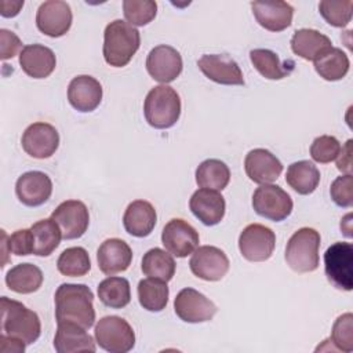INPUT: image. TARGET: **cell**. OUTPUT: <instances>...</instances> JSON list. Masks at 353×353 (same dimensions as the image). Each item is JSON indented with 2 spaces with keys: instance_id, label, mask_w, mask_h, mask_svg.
<instances>
[{
  "instance_id": "cell-1",
  "label": "cell",
  "mask_w": 353,
  "mask_h": 353,
  "mask_svg": "<svg viewBox=\"0 0 353 353\" xmlns=\"http://www.w3.org/2000/svg\"><path fill=\"white\" fill-rule=\"evenodd\" d=\"M57 323H72L85 330L95 321L94 294L84 284L63 283L55 291Z\"/></svg>"
},
{
  "instance_id": "cell-11",
  "label": "cell",
  "mask_w": 353,
  "mask_h": 353,
  "mask_svg": "<svg viewBox=\"0 0 353 353\" xmlns=\"http://www.w3.org/2000/svg\"><path fill=\"white\" fill-rule=\"evenodd\" d=\"M226 254L214 245H201L192 252L189 268L192 273L205 281H218L229 270Z\"/></svg>"
},
{
  "instance_id": "cell-35",
  "label": "cell",
  "mask_w": 353,
  "mask_h": 353,
  "mask_svg": "<svg viewBox=\"0 0 353 353\" xmlns=\"http://www.w3.org/2000/svg\"><path fill=\"white\" fill-rule=\"evenodd\" d=\"M349 66L350 62L347 55L336 47H332L314 61L316 72L327 81H338L343 79L349 72Z\"/></svg>"
},
{
  "instance_id": "cell-2",
  "label": "cell",
  "mask_w": 353,
  "mask_h": 353,
  "mask_svg": "<svg viewBox=\"0 0 353 353\" xmlns=\"http://www.w3.org/2000/svg\"><path fill=\"white\" fill-rule=\"evenodd\" d=\"M141 46V34L137 28L125 21L114 19L103 32V58L113 68L125 66Z\"/></svg>"
},
{
  "instance_id": "cell-28",
  "label": "cell",
  "mask_w": 353,
  "mask_h": 353,
  "mask_svg": "<svg viewBox=\"0 0 353 353\" xmlns=\"http://www.w3.org/2000/svg\"><path fill=\"white\" fill-rule=\"evenodd\" d=\"M285 182L298 194H310L320 183V171L309 160L295 161L288 165L285 174Z\"/></svg>"
},
{
  "instance_id": "cell-20",
  "label": "cell",
  "mask_w": 353,
  "mask_h": 353,
  "mask_svg": "<svg viewBox=\"0 0 353 353\" xmlns=\"http://www.w3.org/2000/svg\"><path fill=\"white\" fill-rule=\"evenodd\" d=\"M189 208L203 225L214 226L223 219L226 203L218 190L201 188L192 194Z\"/></svg>"
},
{
  "instance_id": "cell-9",
  "label": "cell",
  "mask_w": 353,
  "mask_h": 353,
  "mask_svg": "<svg viewBox=\"0 0 353 353\" xmlns=\"http://www.w3.org/2000/svg\"><path fill=\"white\" fill-rule=\"evenodd\" d=\"M276 247L274 232L261 223H251L239 236V250L250 262L268 261Z\"/></svg>"
},
{
  "instance_id": "cell-30",
  "label": "cell",
  "mask_w": 353,
  "mask_h": 353,
  "mask_svg": "<svg viewBox=\"0 0 353 353\" xmlns=\"http://www.w3.org/2000/svg\"><path fill=\"white\" fill-rule=\"evenodd\" d=\"M250 59L259 74L268 80H281L294 69V62H281L276 52L266 48L251 50Z\"/></svg>"
},
{
  "instance_id": "cell-25",
  "label": "cell",
  "mask_w": 353,
  "mask_h": 353,
  "mask_svg": "<svg viewBox=\"0 0 353 353\" xmlns=\"http://www.w3.org/2000/svg\"><path fill=\"white\" fill-rule=\"evenodd\" d=\"M156 210L146 200H135L130 203L123 215L124 229L134 237L149 236L156 226Z\"/></svg>"
},
{
  "instance_id": "cell-46",
  "label": "cell",
  "mask_w": 353,
  "mask_h": 353,
  "mask_svg": "<svg viewBox=\"0 0 353 353\" xmlns=\"http://www.w3.org/2000/svg\"><path fill=\"white\" fill-rule=\"evenodd\" d=\"M25 342L11 338L6 334L0 335V352L4 353H23L25 352Z\"/></svg>"
},
{
  "instance_id": "cell-22",
  "label": "cell",
  "mask_w": 353,
  "mask_h": 353,
  "mask_svg": "<svg viewBox=\"0 0 353 353\" xmlns=\"http://www.w3.org/2000/svg\"><path fill=\"white\" fill-rule=\"evenodd\" d=\"M97 261L102 273L113 276L130 268L132 261V251L124 240L116 237L108 239L99 245Z\"/></svg>"
},
{
  "instance_id": "cell-27",
  "label": "cell",
  "mask_w": 353,
  "mask_h": 353,
  "mask_svg": "<svg viewBox=\"0 0 353 353\" xmlns=\"http://www.w3.org/2000/svg\"><path fill=\"white\" fill-rule=\"evenodd\" d=\"M291 48L295 55L306 59L316 61L324 52L332 48V43L328 36L314 29H298L291 39Z\"/></svg>"
},
{
  "instance_id": "cell-44",
  "label": "cell",
  "mask_w": 353,
  "mask_h": 353,
  "mask_svg": "<svg viewBox=\"0 0 353 353\" xmlns=\"http://www.w3.org/2000/svg\"><path fill=\"white\" fill-rule=\"evenodd\" d=\"M22 47L19 37L7 29H0V57L3 61L15 57Z\"/></svg>"
},
{
  "instance_id": "cell-13",
  "label": "cell",
  "mask_w": 353,
  "mask_h": 353,
  "mask_svg": "<svg viewBox=\"0 0 353 353\" xmlns=\"http://www.w3.org/2000/svg\"><path fill=\"white\" fill-rule=\"evenodd\" d=\"M197 230L181 218L168 221L161 232V243L165 250L176 256L186 258L199 247Z\"/></svg>"
},
{
  "instance_id": "cell-38",
  "label": "cell",
  "mask_w": 353,
  "mask_h": 353,
  "mask_svg": "<svg viewBox=\"0 0 353 353\" xmlns=\"http://www.w3.org/2000/svg\"><path fill=\"white\" fill-rule=\"evenodd\" d=\"M123 12L132 26H145L156 18L157 3L153 0H124Z\"/></svg>"
},
{
  "instance_id": "cell-37",
  "label": "cell",
  "mask_w": 353,
  "mask_h": 353,
  "mask_svg": "<svg viewBox=\"0 0 353 353\" xmlns=\"http://www.w3.org/2000/svg\"><path fill=\"white\" fill-rule=\"evenodd\" d=\"M58 272L68 277L85 276L91 269L88 252L83 247H70L62 251L57 261Z\"/></svg>"
},
{
  "instance_id": "cell-5",
  "label": "cell",
  "mask_w": 353,
  "mask_h": 353,
  "mask_svg": "<svg viewBox=\"0 0 353 353\" xmlns=\"http://www.w3.org/2000/svg\"><path fill=\"white\" fill-rule=\"evenodd\" d=\"M320 233L313 228L298 229L285 247V262L296 273H310L319 268Z\"/></svg>"
},
{
  "instance_id": "cell-36",
  "label": "cell",
  "mask_w": 353,
  "mask_h": 353,
  "mask_svg": "<svg viewBox=\"0 0 353 353\" xmlns=\"http://www.w3.org/2000/svg\"><path fill=\"white\" fill-rule=\"evenodd\" d=\"M170 290L165 281L157 279H143L138 283V299L143 309L161 312L168 302Z\"/></svg>"
},
{
  "instance_id": "cell-40",
  "label": "cell",
  "mask_w": 353,
  "mask_h": 353,
  "mask_svg": "<svg viewBox=\"0 0 353 353\" xmlns=\"http://www.w3.org/2000/svg\"><path fill=\"white\" fill-rule=\"evenodd\" d=\"M1 247L4 255H7L8 252L15 254L18 256L33 254V234L30 228L15 230L11 236H7L6 232L1 230Z\"/></svg>"
},
{
  "instance_id": "cell-4",
  "label": "cell",
  "mask_w": 353,
  "mask_h": 353,
  "mask_svg": "<svg viewBox=\"0 0 353 353\" xmlns=\"http://www.w3.org/2000/svg\"><path fill=\"white\" fill-rule=\"evenodd\" d=\"M143 114L148 124L153 128H171L181 116V98L178 92L167 84L156 85L145 98Z\"/></svg>"
},
{
  "instance_id": "cell-18",
  "label": "cell",
  "mask_w": 353,
  "mask_h": 353,
  "mask_svg": "<svg viewBox=\"0 0 353 353\" xmlns=\"http://www.w3.org/2000/svg\"><path fill=\"white\" fill-rule=\"evenodd\" d=\"M15 193L23 205L39 207L50 199L52 182L50 176L41 171H28L17 179Z\"/></svg>"
},
{
  "instance_id": "cell-19",
  "label": "cell",
  "mask_w": 353,
  "mask_h": 353,
  "mask_svg": "<svg viewBox=\"0 0 353 353\" xmlns=\"http://www.w3.org/2000/svg\"><path fill=\"white\" fill-rule=\"evenodd\" d=\"M244 170L247 176L259 185L274 182L281 171V161L269 150L258 148L247 153L244 159Z\"/></svg>"
},
{
  "instance_id": "cell-16",
  "label": "cell",
  "mask_w": 353,
  "mask_h": 353,
  "mask_svg": "<svg viewBox=\"0 0 353 353\" xmlns=\"http://www.w3.org/2000/svg\"><path fill=\"white\" fill-rule=\"evenodd\" d=\"M182 57L171 46L160 44L150 50L146 58V70L150 77L161 84L174 81L182 73Z\"/></svg>"
},
{
  "instance_id": "cell-10",
  "label": "cell",
  "mask_w": 353,
  "mask_h": 353,
  "mask_svg": "<svg viewBox=\"0 0 353 353\" xmlns=\"http://www.w3.org/2000/svg\"><path fill=\"white\" fill-rule=\"evenodd\" d=\"M174 310L182 321L196 324L210 321L216 313V306L204 294L188 287L176 294Z\"/></svg>"
},
{
  "instance_id": "cell-15",
  "label": "cell",
  "mask_w": 353,
  "mask_h": 353,
  "mask_svg": "<svg viewBox=\"0 0 353 353\" xmlns=\"http://www.w3.org/2000/svg\"><path fill=\"white\" fill-rule=\"evenodd\" d=\"M72 10L66 1L48 0L40 4L36 14L37 29L50 37L66 34L72 26Z\"/></svg>"
},
{
  "instance_id": "cell-48",
  "label": "cell",
  "mask_w": 353,
  "mask_h": 353,
  "mask_svg": "<svg viewBox=\"0 0 353 353\" xmlns=\"http://www.w3.org/2000/svg\"><path fill=\"white\" fill-rule=\"evenodd\" d=\"M341 230L343 232L345 236L352 237V214L343 216V219L341 221Z\"/></svg>"
},
{
  "instance_id": "cell-41",
  "label": "cell",
  "mask_w": 353,
  "mask_h": 353,
  "mask_svg": "<svg viewBox=\"0 0 353 353\" xmlns=\"http://www.w3.org/2000/svg\"><path fill=\"white\" fill-rule=\"evenodd\" d=\"M330 341L335 345V350L350 353L353 350V316L345 313L339 316L331 330Z\"/></svg>"
},
{
  "instance_id": "cell-26",
  "label": "cell",
  "mask_w": 353,
  "mask_h": 353,
  "mask_svg": "<svg viewBox=\"0 0 353 353\" xmlns=\"http://www.w3.org/2000/svg\"><path fill=\"white\" fill-rule=\"evenodd\" d=\"M54 347L58 353L95 352L97 346L85 328L72 323H58L54 336Z\"/></svg>"
},
{
  "instance_id": "cell-45",
  "label": "cell",
  "mask_w": 353,
  "mask_h": 353,
  "mask_svg": "<svg viewBox=\"0 0 353 353\" xmlns=\"http://www.w3.org/2000/svg\"><path fill=\"white\" fill-rule=\"evenodd\" d=\"M336 159V168L343 174H352V139H347L341 148Z\"/></svg>"
},
{
  "instance_id": "cell-31",
  "label": "cell",
  "mask_w": 353,
  "mask_h": 353,
  "mask_svg": "<svg viewBox=\"0 0 353 353\" xmlns=\"http://www.w3.org/2000/svg\"><path fill=\"white\" fill-rule=\"evenodd\" d=\"M33 234V254L37 256L51 255L59 245L62 233L52 218L40 219L30 226Z\"/></svg>"
},
{
  "instance_id": "cell-8",
  "label": "cell",
  "mask_w": 353,
  "mask_h": 353,
  "mask_svg": "<svg viewBox=\"0 0 353 353\" xmlns=\"http://www.w3.org/2000/svg\"><path fill=\"white\" fill-rule=\"evenodd\" d=\"M292 199L279 185L265 183L256 188L252 194L254 211L269 221H284L292 212Z\"/></svg>"
},
{
  "instance_id": "cell-17",
  "label": "cell",
  "mask_w": 353,
  "mask_h": 353,
  "mask_svg": "<svg viewBox=\"0 0 353 353\" xmlns=\"http://www.w3.org/2000/svg\"><path fill=\"white\" fill-rule=\"evenodd\" d=\"M203 74L223 85H243L244 76L239 63L225 54H205L197 61Z\"/></svg>"
},
{
  "instance_id": "cell-32",
  "label": "cell",
  "mask_w": 353,
  "mask_h": 353,
  "mask_svg": "<svg viewBox=\"0 0 353 353\" xmlns=\"http://www.w3.org/2000/svg\"><path fill=\"white\" fill-rule=\"evenodd\" d=\"M229 181L230 170L218 159H207L196 170V183L203 189L223 190Z\"/></svg>"
},
{
  "instance_id": "cell-14",
  "label": "cell",
  "mask_w": 353,
  "mask_h": 353,
  "mask_svg": "<svg viewBox=\"0 0 353 353\" xmlns=\"http://www.w3.org/2000/svg\"><path fill=\"white\" fill-rule=\"evenodd\" d=\"M22 149L33 159H48L59 146V134L48 123L37 121L30 124L22 134Z\"/></svg>"
},
{
  "instance_id": "cell-23",
  "label": "cell",
  "mask_w": 353,
  "mask_h": 353,
  "mask_svg": "<svg viewBox=\"0 0 353 353\" xmlns=\"http://www.w3.org/2000/svg\"><path fill=\"white\" fill-rule=\"evenodd\" d=\"M251 8L256 22L270 32H281L292 22L294 8L285 1H252Z\"/></svg>"
},
{
  "instance_id": "cell-6",
  "label": "cell",
  "mask_w": 353,
  "mask_h": 353,
  "mask_svg": "<svg viewBox=\"0 0 353 353\" xmlns=\"http://www.w3.org/2000/svg\"><path fill=\"white\" fill-rule=\"evenodd\" d=\"M95 341L109 353H127L135 346V334L123 317L105 316L95 325Z\"/></svg>"
},
{
  "instance_id": "cell-47",
  "label": "cell",
  "mask_w": 353,
  "mask_h": 353,
  "mask_svg": "<svg viewBox=\"0 0 353 353\" xmlns=\"http://www.w3.org/2000/svg\"><path fill=\"white\" fill-rule=\"evenodd\" d=\"M23 7V0H17V1H10V0H1V17L4 18H12L19 14L21 8Z\"/></svg>"
},
{
  "instance_id": "cell-34",
  "label": "cell",
  "mask_w": 353,
  "mask_h": 353,
  "mask_svg": "<svg viewBox=\"0 0 353 353\" xmlns=\"http://www.w3.org/2000/svg\"><path fill=\"white\" fill-rule=\"evenodd\" d=\"M98 298L108 307H125L131 301V288L128 280L116 276L102 280L98 285Z\"/></svg>"
},
{
  "instance_id": "cell-42",
  "label": "cell",
  "mask_w": 353,
  "mask_h": 353,
  "mask_svg": "<svg viewBox=\"0 0 353 353\" xmlns=\"http://www.w3.org/2000/svg\"><path fill=\"white\" fill-rule=\"evenodd\" d=\"M341 152L339 141L332 135H320L310 145V156L316 163L327 164L334 161Z\"/></svg>"
},
{
  "instance_id": "cell-7",
  "label": "cell",
  "mask_w": 353,
  "mask_h": 353,
  "mask_svg": "<svg viewBox=\"0 0 353 353\" xmlns=\"http://www.w3.org/2000/svg\"><path fill=\"white\" fill-rule=\"evenodd\" d=\"M324 270L328 281L338 290L353 288V245L338 241L330 245L324 254Z\"/></svg>"
},
{
  "instance_id": "cell-3",
  "label": "cell",
  "mask_w": 353,
  "mask_h": 353,
  "mask_svg": "<svg viewBox=\"0 0 353 353\" xmlns=\"http://www.w3.org/2000/svg\"><path fill=\"white\" fill-rule=\"evenodd\" d=\"M0 305L3 334L19 339L26 345H30L39 339L41 323L36 312L7 296H1Z\"/></svg>"
},
{
  "instance_id": "cell-39",
  "label": "cell",
  "mask_w": 353,
  "mask_h": 353,
  "mask_svg": "<svg viewBox=\"0 0 353 353\" xmlns=\"http://www.w3.org/2000/svg\"><path fill=\"white\" fill-rule=\"evenodd\" d=\"M353 1H331L323 0L319 4V11L327 23L335 28H345L352 19Z\"/></svg>"
},
{
  "instance_id": "cell-24",
  "label": "cell",
  "mask_w": 353,
  "mask_h": 353,
  "mask_svg": "<svg viewBox=\"0 0 353 353\" xmlns=\"http://www.w3.org/2000/svg\"><path fill=\"white\" fill-rule=\"evenodd\" d=\"M19 65L29 77L46 79L54 72L57 58L51 48L43 44H29L19 52Z\"/></svg>"
},
{
  "instance_id": "cell-29",
  "label": "cell",
  "mask_w": 353,
  "mask_h": 353,
  "mask_svg": "<svg viewBox=\"0 0 353 353\" xmlns=\"http://www.w3.org/2000/svg\"><path fill=\"white\" fill-rule=\"evenodd\" d=\"M6 284L17 294H32L41 287L43 273L33 263H19L7 272Z\"/></svg>"
},
{
  "instance_id": "cell-43",
  "label": "cell",
  "mask_w": 353,
  "mask_h": 353,
  "mask_svg": "<svg viewBox=\"0 0 353 353\" xmlns=\"http://www.w3.org/2000/svg\"><path fill=\"white\" fill-rule=\"evenodd\" d=\"M330 194L332 201L343 208H349L353 204L352 193V174H345L334 179L330 188Z\"/></svg>"
},
{
  "instance_id": "cell-21",
  "label": "cell",
  "mask_w": 353,
  "mask_h": 353,
  "mask_svg": "<svg viewBox=\"0 0 353 353\" xmlns=\"http://www.w3.org/2000/svg\"><path fill=\"white\" fill-rule=\"evenodd\" d=\"M68 101L79 112H92L102 101V85L92 76H76L69 83Z\"/></svg>"
},
{
  "instance_id": "cell-33",
  "label": "cell",
  "mask_w": 353,
  "mask_h": 353,
  "mask_svg": "<svg viewBox=\"0 0 353 353\" xmlns=\"http://www.w3.org/2000/svg\"><path fill=\"white\" fill-rule=\"evenodd\" d=\"M175 268L176 265L172 255L157 247L149 250L143 255L142 265H141V269L145 276L157 279L165 283H168L174 277Z\"/></svg>"
},
{
  "instance_id": "cell-12",
  "label": "cell",
  "mask_w": 353,
  "mask_h": 353,
  "mask_svg": "<svg viewBox=\"0 0 353 353\" xmlns=\"http://www.w3.org/2000/svg\"><path fill=\"white\" fill-rule=\"evenodd\" d=\"M51 218L61 229L62 239L73 240L81 237L88 229L90 214L80 200L62 201L51 214Z\"/></svg>"
}]
</instances>
